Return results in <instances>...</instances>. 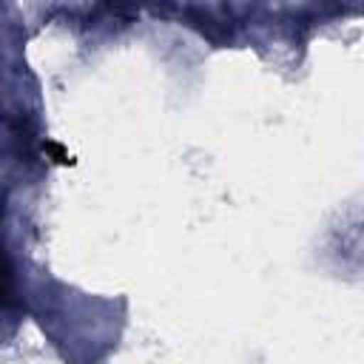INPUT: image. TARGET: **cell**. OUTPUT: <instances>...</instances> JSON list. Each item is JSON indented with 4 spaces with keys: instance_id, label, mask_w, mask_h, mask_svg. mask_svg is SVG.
<instances>
[{
    "instance_id": "cell-1",
    "label": "cell",
    "mask_w": 364,
    "mask_h": 364,
    "mask_svg": "<svg viewBox=\"0 0 364 364\" xmlns=\"http://www.w3.org/2000/svg\"><path fill=\"white\" fill-rule=\"evenodd\" d=\"M6 293V264H3V256H0V299Z\"/></svg>"
}]
</instances>
